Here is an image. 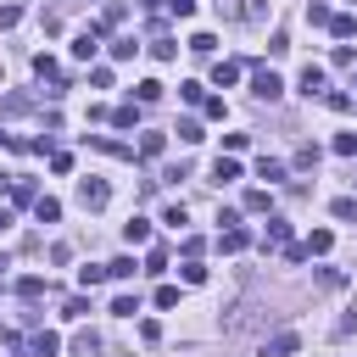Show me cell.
Masks as SVG:
<instances>
[{
  "instance_id": "60d3db41",
  "label": "cell",
  "mask_w": 357,
  "mask_h": 357,
  "mask_svg": "<svg viewBox=\"0 0 357 357\" xmlns=\"http://www.w3.org/2000/svg\"><path fill=\"white\" fill-rule=\"evenodd\" d=\"M162 223H167V229H184V223H190V212H184V206H167V212H162Z\"/></svg>"
},
{
  "instance_id": "db71d44e",
  "label": "cell",
  "mask_w": 357,
  "mask_h": 357,
  "mask_svg": "<svg viewBox=\"0 0 357 357\" xmlns=\"http://www.w3.org/2000/svg\"><path fill=\"white\" fill-rule=\"evenodd\" d=\"M0 151H11V134H6V128H0Z\"/></svg>"
},
{
  "instance_id": "bcb514c9",
  "label": "cell",
  "mask_w": 357,
  "mask_h": 357,
  "mask_svg": "<svg viewBox=\"0 0 357 357\" xmlns=\"http://www.w3.org/2000/svg\"><path fill=\"white\" fill-rule=\"evenodd\" d=\"M134 50H139V45H134V39H112V56H117V61H128V56H134Z\"/></svg>"
},
{
  "instance_id": "1f68e13d",
  "label": "cell",
  "mask_w": 357,
  "mask_h": 357,
  "mask_svg": "<svg viewBox=\"0 0 357 357\" xmlns=\"http://www.w3.org/2000/svg\"><path fill=\"white\" fill-rule=\"evenodd\" d=\"M268 206H273L268 190H245V212H268Z\"/></svg>"
},
{
  "instance_id": "816d5d0a",
  "label": "cell",
  "mask_w": 357,
  "mask_h": 357,
  "mask_svg": "<svg viewBox=\"0 0 357 357\" xmlns=\"http://www.w3.org/2000/svg\"><path fill=\"white\" fill-rule=\"evenodd\" d=\"M11 184H17V178H11V173H0V195H11Z\"/></svg>"
},
{
  "instance_id": "ee69618b",
  "label": "cell",
  "mask_w": 357,
  "mask_h": 357,
  "mask_svg": "<svg viewBox=\"0 0 357 357\" xmlns=\"http://www.w3.org/2000/svg\"><path fill=\"white\" fill-rule=\"evenodd\" d=\"M17 22H22V6H17V0H11V6H0V28H17Z\"/></svg>"
},
{
  "instance_id": "c3c4849f",
  "label": "cell",
  "mask_w": 357,
  "mask_h": 357,
  "mask_svg": "<svg viewBox=\"0 0 357 357\" xmlns=\"http://www.w3.org/2000/svg\"><path fill=\"white\" fill-rule=\"evenodd\" d=\"M50 173H73V156L67 151H50Z\"/></svg>"
},
{
  "instance_id": "484cf974",
  "label": "cell",
  "mask_w": 357,
  "mask_h": 357,
  "mask_svg": "<svg viewBox=\"0 0 357 357\" xmlns=\"http://www.w3.org/2000/svg\"><path fill=\"white\" fill-rule=\"evenodd\" d=\"M329 212H335V218H340V223H357V195H340V201H335V206H329Z\"/></svg>"
},
{
  "instance_id": "8992f818",
  "label": "cell",
  "mask_w": 357,
  "mask_h": 357,
  "mask_svg": "<svg viewBox=\"0 0 357 357\" xmlns=\"http://www.w3.org/2000/svg\"><path fill=\"white\" fill-rule=\"evenodd\" d=\"M84 145H95V151H106V156H117V162H134V145H123V139H106V134H84Z\"/></svg>"
},
{
  "instance_id": "f546056e",
  "label": "cell",
  "mask_w": 357,
  "mask_h": 357,
  "mask_svg": "<svg viewBox=\"0 0 357 357\" xmlns=\"http://www.w3.org/2000/svg\"><path fill=\"white\" fill-rule=\"evenodd\" d=\"M173 134H178V139H184V145H195V139H206V134H201V123H195V117H184V123H178V128H173Z\"/></svg>"
},
{
  "instance_id": "4fadbf2b",
  "label": "cell",
  "mask_w": 357,
  "mask_h": 357,
  "mask_svg": "<svg viewBox=\"0 0 357 357\" xmlns=\"http://www.w3.org/2000/svg\"><path fill=\"white\" fill-rule=\"evenodd\" d=\"M245 240H251L245 229H218V251H229V257H234V251H245Z\"/></svg>"
},
{
  "instance_id": "3957f363",
  "label": "cell",
  "mask_w": 357,
  "mask_h": 357,
  "mask_svg": "<svg viewBox=\"0 0 357 357\" xmlns=\"http://www.w3.org/2000/svg\"><path fill=\"white\" fill-rule=\"evenodd\" d=\"M296 351H301V335H296V329H279L273 340L257 346V357H296Z\"/></svg>"
},
{
  "instance_id": "7402d4cb",
  "label": "cell",
  "mask_w": 357,
  "mask_h": 357,
  "mask_svg": "<svg viewBox=\"0 0 357 357\" xmlns=\"http://www.w3.org/2000/svg\"><path fill=\"white\" fill-rule=\"evenodd\" d=\"M45 290H50V284H45V279H39V273H28V279H22V284H17V296H22V301H39V296H45Z\"/></svg>"
},
{
  "instance_id": "ab89813d",
  "label": "cell",
  "mask_w": 357,
  "mask_h": 357,
  "mask_svg": "<svg viewBox=\"0 0 357 357\" xmlns=\"http://www.w3.org/2000/svg\"><path fill=\"white\" fill-rule=\"evenodd\" d=\"M335 156H357V134H335Z\"/></svg>"
},
{
  "instance_id": "9f6ffc18",
  "label": "cell",
  "mask_w": 357,
  "mask_h": 357,
  "mask_svg": "<svg viewBox=\"0 0 357 357\" xmlns=\"http://www.w3.org/2000/svg\"><path fill=\"white\" fill-rule=\"evenodd\" d=\"M351 89H357V73H351Z\"/></svg>"
},
{
  "instance_id": "9a60e30c",
  "label": "cell",
  "mask_w": 357,
  "mask_h": 357,
  "mask_svg": "<svg viewBox=\"0 0 357 357\" xmlns=\"http://www.w3.org/2000/svg\"><path fill=\"white\" fill-rule=\"evenodd\" d=\"M234 78H240V61H212V84L218 89H229Z\"/></svg>"
},
{
  "instance_id": "cb8c5ba5",
  "label": "cell",
  "mask_w": 357,
  "mask_h": 357,
  "mask_svg": "<svg viewBox=\"0 0 357 357\" xmlns=\"http://www.w3.org/2000/svg\"><path fill=\"white\" fill-rule=\"evenodd\" d=\"M134 95H139V106H151V100H162V84H156V78H139Z\"/></svg>"
},
{
  "instance_id": "b9f144b4",
  "label": "cell",
  "mask_w": 357,
  "mask_h": 357,
  "mask_svg": "<svg viewBox=\"0 0 357 357\" xmlns=\"http://www.w3.org/2000/svg\"><path fill=\"white\" fill-rule=\"evenodd\" d=\"M162 268H167V251H162V245H151V257H145V273H162Z\"/></svg>"
},
{
  "instance_id": "44dd1931",
  "label": "cell",
  "mask_w": 357,
  "mask_h": 357,
  "mask_svg": "<svg viewBox=\"0 0 357 357\" xmlns=\"http://www.w3.org/2000/svg\"><path fill=\"white\" fill-rule=\"evenodd\" d=\"M106 279H112V273H106L100 262H89V268H78V284H84V290H95V284H106Z\"/></svg>"
},
{
  "instance_id": "681fc988",
  "label": "cell",
  "mask_w": 357,
  "mask_h": 357,
  "mask_svg": "<svg viewBox=\"0 0 357 357\" xmlns=\"http://www.w3.org/2000/svg\"><path fill=\"white\" fill-rule=\"evenodd\" d=\"M340 279H346L340 268H324V273H318V284H324V290H340Z\"/></svg>"
},
{
  "instance_id": "277c9868",
  "label": "cell",
  "mask_w": 357,
  "mask_h": 357,
  "mask_svg": "<svg viewBox=\"0 0 357 357\" xmlns=\"http://www.w3.org/2000/svg\"><path fill=\"white\" fill-rule=\"evenodd\" d=\"M218 11H223L229 22H257V17L268 11V0H218Z\"/></svg>"
},
{
  "instance_id": "2e32d148",
  "label": "cell",
  "mask_w": 357,
  "mask_h": 357,
  "mask_svg": "<svg viewBox=\"0 0 357 357\" xmlns=\"http://www.w3.org/2000/svg\"><path fill=\"white\" fill-rule=\"evenodd\" d=\"M257 178H268V184H284V162H279V156H262V162H257Z\"/></svg>"
},
{
  "instance_id": "ba28073f",
  "label": "cell",
  "mask_w": 357,
  "mask_h": 357,
  "mask_svg": "<svg viewBox=\"0 0 357 357\" xmlns=\"http://www.w3.org/2000/svg\"><path fill=\"white\" fill-rule=\"evenodd\" d=\"M296 89H301L307 100H312V95H324V67H312V61H307V67H301V78H296Z\"/></svg>"
},
{
  "instance_id": "30bf717a",
  "label": "cell",
  "mask_w": 357,
  "mask_h": 357,
  "mask_svg": "<svg viewBox=\"0 0 357 357\" xmlns=\"http://www.w3.org/2000/svg\"><path fill=\"white\" fill-rule=\"evenodd\" d=\"M162 151H167V134L162 128H145L139 134V156H162Z\"/></svg>"
},
{
  "instance_id": "f35d334b",
  "label": "cell",
  "mask_w": 357,
  "mask_h": 357,
  "mask_svg": "<svg viewBox=\"0 0 357 357\" xmlns=\"http://www.w3.org/2000/svg\"><path fill=\"white\" fill-rule=\"evenodd\" d=\"M178 95H184V100H190V106H201V100H206V89H201V84H195V78H190V84H178Z\"/></svg>"
},
{
  "instance_id": "11a10c76",
  "label": "cell",
  "mask_w": 357,
  "mask_h": 357,
  "mask_svg": "<svg viewBox=\"0 0 357 357\" xmlns=\"http://www.w3.org/2000/svg\"><path fill=\"white\" fill-rule=\"evenodd\" d=\"M6 268H11V257H6V251H0V273H6Z\"/></svg>"
},
{
  "instance_id": "74e56055",
  "label": "cell",
  "mask_w": 357,
  "mask_h": 357,
  "mask_svg": "<svg viewBox=\"0 0 357 357\" xmlns=\"http://www.w3.org/2000/svg\"><path fill=\"white\" fill-rule=\"evenodd\" d=\"M112 312H117V318H134V312H139V296H117Z\"/></svg>"
},
{
  "instance_id": "e0dca14e",
  "label": "cell",
  "mask_w": 357,
  "mask_h": 357,
  "mask_svg": "<svg viewBox=\"0 0 357 357\" xmlns=\"http://www.w3.org/2000/svg\"><path fill=\"white\" fill-rule=\"evenodd\" d=\"M33 218H39V223H56V218H61V201H56V195H39V201H33Z\"/></svg>"
},
{
  "instance_id": "5b68a950",
  "label": "cell",
  "mask_w": 357,
  "mask_h": 357,
  "mask_svg": "<svg viewBox=\"0 0 357 357\" xmlns=\"http://www.w3.org/2000/svg\"><path fill=\"white\" fill-rule=\"evenodd\" d=\"M22 351H28V357H56V351H61V340H56L50 329H33V335L22 340Z\"/></svg>"
},
{
  "instance_id": "d4e9b609",
  "label": "cell",
  "mask_w": 357,
  "mask_h": 357,
  "mask_svg": "<svg viewBox=\"0 0 357 357\" xmlns=\"http://www.w3.org/2000/svg\"><path fill=\"white\" fill-rule=\"evenodd\" d=\"M106 273H112V279H134L139 268H134V257H112V262H106Z\"/></svg>"
},
{
  "instance_id": "603a6c76",
  "label": "cell",
  "mask_w": 357,
  "mask_h": 357,
  "mask_svg": "<svg viewBox=\"0 0 357 357\" xmlns=\"http://www.w3.org/2000/svg\"><path fill=\"white\" fill-rule=\"evenodd\" d=\"M329 17H335V11H329L324 0H307V22H312V28H329Z\"/></svg>"
},
{
  "instance_id": "d590c367",
  "label": "cell",
  "mask_w": 357,
  "mask_h": 357,
  "mask_svg": "<svg viewBox=\"0 0 357 357\" xmlns=\"http://www.w3.org/2000/svg\"><path fill=\"white\" fill-rule=\"evenodd\" d=\"M296 167L312 173V167H318V145H301V151H296Z\"/></svg>"
},
{
  "instance_id": "7bdbcfd3",
  "label": "cell",
  "mask_w": 357,
  "mask_h": 357,
  "mask_svg": "<svg viewBox=\"0 0 357 357\" xmlns=\"http://www.w3.org/2000/svg\"><path fill=\"white\" fill-rule=\"evenodd\" d=\"M139 340H145V346H156V340H162V324H156V318H145V324H139Z\"/></svg>"
},
{
  "instance_id": "d6986e66",
  "label": "cell",
  "mask_w": 357,
  "mask_h": 357,
  "mask_svg": "<svg viewBox=\"0 0 357 357\" xmlns=\"http://www.w3.org/2000/svg\"><path fill=\"white\" fill-rule=\"evenodd\" d=\"M329 245H335V234H329V229H312V234H307V245H301V251H307V257H324V251H329Z\"/></svg>"
},
{
  "instance_id": "ac0fdd59",
  "label": "cell",
  "mask_w": 357,
  "mask_h": 357,
  "mask_svg": "<svg viewBox=\"0 0 357 357\" xmlns=\"http://www.w3.org/2000/svg\"><path fill=\"white\" fill-rule=\"evenodd\" d=\"M123 240H128V245H145V240H151V223H145V218H128V223H123Z\"/></svg>"
},
{
  "instance_id": "6f0895ef",
  "label": "cell",
  "mask_w": 357,
  "mask_h": 357,
  "mask_svg": "<svg viewBox=\"0 0 357 357\" xmlns=\"http://www.w3.org/2000/svg\"><path fill=\"white\" fill-rule=\"evenodd\" d=\"M56 6H67V0H56Z\"/></svg>"
},
{
  "instance_id": "d6a6232c",
  "label": "cell",
  "mask_w": 357,
  "mask_h": 357,
  "mask_svg": "<svg viewBox=\"0 0 357 357\" xmlns=\"http://www.w3.org/2000/svg\"><path fill=\"white\" fill-rule=\"evenodd\" d=\"M117 22H123V6H117V0H112V6H106V11H100V22H95V28H100V33H106V28H117Z\"/></svg>"
},
{
  "instance_id": "f6af8a7d",
  "label": "cell",
  "mask_w": 357,
  "mask_h": 357,
  "mask_svg": "<svg viewBox=\"0 0 357 357\" xmlns=\"http://www.w3.org/2000/svg\"><path fill=\"white\" fill-rule=\"evenodd\" d=\"M346 335H357V307H351V312L335 324V340H346Z\"/></svg>"
},
{
  "instance_id": "f1b7e54d",
  "label": "cell",
  "mask_w": 357,
  "mask_h": 357,
  "mask_svg": "<svg viewBox=\"0 0 357 357\" xmlns=\"http://www.w3.org/2000/svg\"><path fill=\"white\" fill-rule=\"evenodd\" d=\"M112 123H117V128H134V123H139V106H134V100H128V106H117V112H112Z\"/></svg>"
},
{
  "instance_id": "52a82bcc",
  "label": "cell",
  "mask_w": 357,
  "mask_h": 357,
  "mask_svg": "<svg viewBox=\"0 0 357 357\" xmlns=\"http://www.w3.org/2000/svg\"><path fill=\"white\" fill-rule=\"evenodd\" d=\"M95 50H100V28L89 22V28H84V33L73 39V56H78V61H95Z\"/></svg>"
},
{
  "instance_id": "680465c9",
  "label": "cell",
  "mask_w": 357,
  "mask_h": 357,
  "mask_svg": "<svg viewBox=\"0 0 357 357\" xmlns=\"http://www.w3.org/2000/svg\"><path fill=\"white\" fill-rule=\"evenodd\" d=\"M145 6H156V0H145Z\"/></svg>"
},
{
  "instance_id": "6da1fadb",
  "label": "cell",
  "mask_w": 357,
  "mask_h": 357,
  "mask_svg": "<svg viewBox=\"0 0 357 357\" xmlns=\"http://www.w3.org/2000/svg\"><path fill=\"white\" fill-rule=\"evenodd\" d=\"M106 201H112V184H106V178H95V173L78 178V206H84V212H100Z\"/></svg>"
},
{
  "instance_id": "94428289",
  "label": "cell",
  "mask_w": 357,
  "mask_h": 357,
  "mask_svg": "<svg viewBox=\"0 0 357 357\" xmlns=\"http://www.w3.org/2000/svg\"><path fill=\"white\" fill-rule=\"evenodd\" d=\"M351 184H357V178H351Z\"/></svg>"
},
{
  "instance_id": "7a4b0ae2",
  "label": "cell",
  "mask_w": 357,
  "mask_h": 357,
  "mask_svg": "<svg viewBox=\"0 0 357 357\" xmlns=\"http://www.w3.org/2000/svg\"><path fill=\"white\" fill-rule=\"evenodd\" d=\"M251 95H257V100H279V95H284V78H279L273 67H251Z\"/></svg>"
},
{
  "instance_id": "8fae6325",
  "label": "cell",
  "mask_w": 357,
  "mask_h": 357,
  "mask_svg": "<svg viewBox=\"0 0 357 357\" xmlns=\"http://www.w3.org/2000/svg\"><path fill=\"white\" fill-rule=\"evenodd\" d=\"M234 178H240V162L234 156H218L212 162V184H234Z\"/></svg>"
},
{
  "instance_id": "5bb4252c",
  "label": "cell",
  "mask_w": 357,
  "mask_h": 357,
  "mask_svg": "<svg viewBox=\"0 0 357 357\" xmlns=\"http://www.w3.org/2000/svg\"><path fill=\"white\" fill-rule=\"evenodd\" d=\"M151 56H156V61H173V56H178V39H173V33H156V39H151Z\"/></svg>"
},
{
  "instance_id": "7dc6e473",
  "label": "cell",
  "mask_w": 357,
  "mask_h": 357,
  "mask_svg": "<svg viewBox=\"0 0 357 357\" xmlns=\"http://www.w3.org/2000/svg\"><path fill=\"white\" fill-rule=\"evenodd\" d=\"M245 145H251V134H223V151H229V156H234V151H245Z\"/></svg>"
},
{
  "instance_id": "9c48e42d",
  "label": "cell",
  "mask_w": 357,
  "mask_h": 357,
  "mask_svg": "<svg viewBox=\"0 0 357 357\" xmlns=\"http://www.w3.org/2000/svg\"><path fill=\"white\" fill-rule=\"evenodd\" d=\"M73 357H100V335L95 329H78L73 335Z\"/></svg>"
},
{
  "instance_id": "4dcf8cb0",
  "label": "cell",
  "mask_w": 357,
  "mask_h": 357,
  "mask_svg": "<svg viewBox=\"0 0 357 357\" xmlns=\"http://www.w3.org/2000/svg\"><path fill=\"white\" fill-rule=\"evenodd\" d=\"M11 201H17V206H33L39 195H33V184H28V178H17V184H11Z\"/></svg>"
},
{
  "instance_id": "8d00e7d4",
  "label": "cell",
  "mask_w": 357,
  "mask_h": 357,
  "mask_svg": "<svg viewBox=\"0 0 357 357\" xmlns=\"http://www.w3.org/2000/svg\"><path fill=\"white\" fill-rule=\"evenodd\" d=\"M84 312H89L84 296H67V301H61V318H84Z\"/></svg>"
},
{
  "instance_id": "91938a15",
  "label": "cell",
  "mask_w": 357,
  "mask_h": 357,
  "mask_svg": "<svg viewBox=\"0 0 357 357\" xmlns=\"http://www.w3.org/2000/svg\"><path fill=\"white\" fill-rule=\"evenodd\" d=\"M0 84H6V73H0Z\"/></svg>"
},
{
  "instance_id": "f5cc1de1",
  "label": "cell",
  "mask_w": 357,
  "mask_h": 357,
  "mask_svg": "<svg viewBox=\"0 0 357 357\" xmlns=\"http://www.w3.org/2000/svg\"><path fill=\"white\" fill-rule=\"evenodd\" d=\"M6 229H11V206H0V234H6Z\"/></svg>"
},
{
  "instance_id": "83f0119b",
  "label": "cell",
  "mask_w": 357,
  "mask_h": 357,
  "mask_svg": "<svg viewBox=\"0 0 357 357\" xmlns=\"http://www.w3.org/2000/svg\"><path fill=\"white\" fill-rule=\"evenodd\" d=\"M28 106H33V100H28V95H6V100H0V112H6V117H22V112H28Z\"/></svg>"
},
{
  "instance_id": "f907efd6",
  "label": "cell",
  "mask_w": 357,
  "mask_h": 357,
  "mask_svg": "<svg viewBox=\"0 0 357 357\" xmlns=\"http://www.w3.org/2000/svg\"><path fill=\"white\" fill-rule=\"evenodd\" d=\"M167 11H173V17H190V11H195V0H167Z\"/></svg>"
},
{
  "instance_id": "836d02e7",
  "label": "cell",
  "mask_w": 357,
  "mask_h": 357,
  "mask_svg": "<svg viewBox=\"0 0 357 357\" xmlns=\"http://www.w3.org/2000/svg\"><path fill=\"white\" fill-rule=\"evenodd\" d=\"M329 33H335V39H351L357 22H351V17H329Z\"/></svg>"
},
{
  "instance_id": "7c38bea8",
  "label": "cell",
  "mask_w": 357,
  "mask_h": 357,
  "mask_svg": "<svg viewBox=\"0 0 357 357\" xmlns=\"http://www.w3.org/2000/svg\"><path fill=\"white\" fill-rule=\"evenodd\" d=\"M262 245H279V251H284V245H290V223H284V218H268V234H262Z\"/></svg>"
},
{
  "instance_id": "4316f807",
  "label": "cell",
  "mask_w": 357,
  "mask_h": 357,
  "mask_svg": "<svg viewBox=\"0 0 357 357\" xmlns=\"http://www.w3.org/2000/svg\"><path fill=\"white\" fill-rule=\"evenodd\" d=\"M212 45H218L212 33H190V39H184V50H195V56H212Z\"/></svg>"
},
{
  "instance_id": "e575fe53",
  "label": "cell",
  "mask_w": 357,
  "mask_h": 357,
  "mask_svg": "<svg viewBox=\"0 0 357 357\" xmlns=\"http://www.w3.org/2000/svg\"><path fill=\"white\" fill-rule=\"evenodd\" d=\"M324 106H329V112H346L351 95H346V89H324Z\"/></svg>"
},
{
  "instance_id": "ffe728a7",
  "label": "cell",
  "mask_w": 357,
  "mask_h": 357,
  "mask_svg": "<svg viewBox=\"0 0 357 357\" xmlns=\"http://www.w3.org/2000/svg\"><path fill=\"white\" fill-rule=\"evenodd\" d=\"M178 279H184V284H206V262H201V257H184Z\"/></svg>"
}]
</instances>
